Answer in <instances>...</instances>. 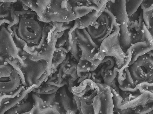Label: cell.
<instances>
[{
  "label": "cell",
  "mask_w": 153,
  "mask_h": 114,
  "mask_svg": "<svg viewBox=\"0 0 153 114\" xmlns=\"http://www.w3.org/2000/svg\"><path fill=\"white\" fill-rule=\"evenodd\" d=\"M0 17V25L10 33L18 51L27 56L40 57L54 45L55 22L42 21L36 12L21 1L11 3Z\"/></svg>",
  "instance_id": "cell-1"
},
{
  "label": "cell",
  "mask_w": 153,
  "mask_h": 114,
  "mask_svg": "<svg viewBox=\"0 0 153 114\" xmlns=\"http://www.w3.org/2000/svg\"><path fill=\"white\" fill-rule=\"evenodd\" d=\"M10 81L2 83H0V91L3 93H8L15 90L19 83V77L15 70L12 71L10 76Z\"/></svg>",
  "instance_id": "cell-2"
},
{
  "label": "cell",
  "mask_w": 153,
  "mask_h": 114,
  "mask_svg": "<svg viewBox=\"0 0 153 114\" xmlns=\"http://www.w3.org/2000/svg\"><path fill=\"white\" fill-rule=\"evenodd\" d=\"M144 0H126V8L128 16L135 12Z\"/></svg>",
  "instance_id": "cell-3"
},
{
  "label": "cell",
  "mask_w": 153,
  "mask_h": 114,
  "mask_svg": "<svg viewBox=\"0 0 153 114\" xmlns=\"http://www.w3.org/2000/svg\"><path fill=\"white\" fill-rule=\"evenodd\" d=\"M34 87H33L32 88ZM31 88L30 89H28L22 92L21 95L19 97H16L14 98H13L11 100L10 102L9 103L6 104L3 108H0V114H3L7 110H8L9 109L13 107L18 102L22 99L25 96L26 94L29 92L31 89H32Z\"/></svg>",
  "instance_id": "cell-4"
},
{
  "label": "cell",
  "mask_w": 153,
  "mask_h": 114,
  "mask_svg": "<svg viewBox=\"0 0 153 114\" xmlns=\"http://www.w3.org/2000/svg\"><path fill=\"white\" fill-rule=\"evenodd\" d=\"M45 69L44 67V64L40 61L36 66L33 75V83L38 85V80L44 74Z\"/></svg>",
  "instance_id": "cell-5"
},
{
  "label": "cell",
  "mask_w": 153,
  "mask_h": 114,
  "mask_svg": "<svg viewBox=\"0 0 153 114\" xmlns=\"http://www.w3.org/2000/svg\"><path fill=\"white\" fill-rule=\"evenodd\" d=\"M32 104L30 102H28L18 106L12 109V110H9L7 114H15L16 113H22L28 112L31 110L32 107Z\"/></svg>",
  "instance_id": "cell-6"
},
{
  "label": "cell",
  "mask_w": 153,
  "mask_h": 114,
  "mask_svg": "<svg viewBox=\"0 0 153 114\" xmlns=\"http://www.w3.org/2000/svg\"><path fill=\"white\" fill-rule=\"evenodd\" d=\"M32 96L35 103V106L42 109L45 105L44 103L42 100L34 93L32 94Z\"/></svg>",
  "instance_id": "cell-7"
},
{
  "label": "cell",
  "mask_w": 153,
  "mask_h": 114,
  "mask_svg": "<svg viewBox=\"0 0 153 114\" xmlns=\"http://www.w3.org/2000/svg\"><path fill=\"white\" fill-rule=\"evenodd\" d=\"M55 108L48 107L45 109L41 108V114H59L58 110Z\"/></svg>",
  "instance_id": "cell-8"
},
{
  "label": "cell",
  "mask_w": 153,
  "mask_h": 114,
  "mask_svg": "<svg viewBox=\"0 0 153 114\" xmlns=\"http://www.w3.org/2000/svg\"><path fill=\"white\" fill-rule=\"evenodd\" d=\"M55 96L54 93L49 94L45 97V101L48 105H51L53 102Z\"/></svg>",
  "instance_id": "cell-9"
},
{
  "label": "cell",
  "mask_w": 153,
  "mask_h": 114,
  "mask_svg": "<svg viewBox=\"0 0 153 114\" xmlns=\"http://www.w3.org/2000/svg\"><path fill=\"white\" fill-rule=\"evenodd\" d=\"M46 76V74H43L38 80V83L37 85H39L44 80Z\"/></svg>",
  "instance_id": "cell-10"
},
{
  "label": "cell",
  "mask_w": 153,
  "mask_h": 114,
  "mask_svg": "<svg viewBox=\"0 0 153 114\" xmlns=\"http://www.w3.org/2000/svg\"><path fill=\"white\" fill-rule=\"evenodd\" d=\"M2 0H0V1H1Z\"/></svg>",
  "instance_id": "cell-11"
}]
</instances>
